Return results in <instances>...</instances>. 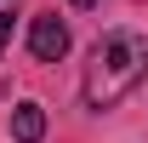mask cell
<instances>
[{
    "instance_id": "obj_2",
    "label": "cell",
    "mask_w": 148,
    "mask_h": 143,
    "mask_svg": "<svg viewBox=\"0 0 148 143\" xmlns=\"http://www.w3.org/2000/svg\"><path fill=\"white\" fill-rule=\"evenodd\" d=\"M29 52H34L40 63H63V57H69V23L51 17V12H34V17H29Z\"/></svg>"
},
{
    "instance_id": "obj_3",
    "label": "cell",
    "mask_w": 148,
    "mask_h": 143,
    "mask_svg": "<svg viewBox=\"0 0 148 143\" xmlns=\"http://www.w3.org/2000/svg\"><path fill=\"white\" fill-rule=\"evenodd\" d=\"M12 137L17 143H40L46 137V109L40 103H17L12 109Z\"/></svg>"
},
{
    "instance_id": "obj_1",
    "label": "cell",
    "mask_w": 148,
    "mask_h": 143,
    "mask_svg": "<svg viewBox=\"0 0 148 143\" xmlns=\"http://www.w3.org/2000/svg\"><path fill=\"white\" fill-rule=\"evenodd\" d=\"M148 80V40L137 29H108V35L91 46V63H86V80H80V97L86 109H114L120 97Z\"/></svg>"
},
{
    "instance_id": "obj_4",
    "label": "cell",
    "mask_w": 148,
    "mask_h": 143,
    "mask_svg": "<svg viewBox=\"0 0 148 143\" xmlns=\"http://www.w3.org/2000/svg\"><path fill=\"white\" fill-rule=\"evenodd\" d=\"M12 46V12H0V52Z\"/></svg>"
},
{
    "instance_id": "obj_5",
    "label": "cell",
    "mask_w": 148,
    "mask_h": 143,
    "mask_svg": "<svg viewBox=\"0 0 148 143\" xmlns=\"http://www.w3.org/2000/svg\"><path fill=\"white\" fill-rule=\"evenodd\" d=\"M69 6H97V0H69Z\"/></svg>"
}]
</instances>
